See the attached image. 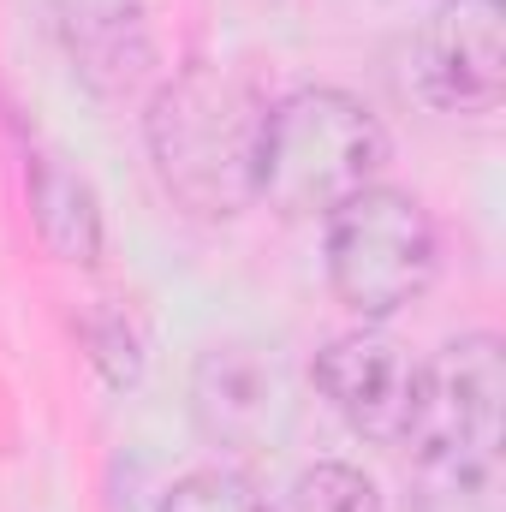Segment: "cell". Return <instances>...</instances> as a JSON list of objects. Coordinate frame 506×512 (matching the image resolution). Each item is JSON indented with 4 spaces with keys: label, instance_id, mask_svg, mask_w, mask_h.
<instances>
[{
    "label": "cell",
    "instance_id": "6da1fadb",
    "mask_svg": "<svg viewBox=\"0 0 506 512\" xmlns=\"http://www.w3.org/2000/svg\"><path fill=\"white\" fill-rule=\"evenodd\" d=\"M268 102L227 66L173 72L143 114V143L161 191L197 221H233L256 209V155Z\"/></svg>",
    "mask_w": 506,
    "mask_h": 512
},
{
    "label": "cell",
    "instance_id": "7a4b0ae2",
    "mask_svg": "<svg viewBox=\"0 0 506 512\" xmlns=\"http://www.w3.org/2000/svg\"><path fill=\"white\" fill-rule=\"evenodd\" d=\"M387 131L352 90L310 84L268 108L256 155V203L286 221H328L340 203L381 185Z\"/></svg>",
    "mask_w": 506,
    "mask_h": 512
},
{
    "label": "cell",
    "instance_id": "3957f363",
    "mask_svg": "<svg viewBox=\"0 0 506 512\" xmlns=\"http://www.w3.org/2000/svg\"><path fill=\"white\" fill-rule=\"evenodd\" d=\"M322 256L334 298L364 322H387L435 286L441 233L411 191L370 185L322 221Z\"/></svg>",
    "mask_w": 506,
    "mask_h": 512
},
{
    "label": "cell",
    "instance_id": "277c9868",
    "mask_svg": "<svg viewBox=\"0 0 506 512\" xmlns=\"http://www.w3.org/2000/svg\"><path fill=\"white\" fill-rule=\"evenodd\" d=\"M316 393L358 441L411 447L423 417V358L381 328H352L316 352Z\"/></svg>",
    "mask_w": 506,
    "mask_h": 512
},
{
    "label": "cell",
    "instance_id": "5b68a950",
    "mask_svg": "<svg viewBox=\"0 0 506 512\" xmlns=\"http://www.w3.org/2000/svg\"><path fill=\"white\" fill-rule=\"evenodd\" d=\"M191 423L209 447L256 459L292 429V382L280 358L256 340H221L191 364Z\"/></svg>",
    "mask_w": 506,
    "mask_h": 512
},
{
    "label": "cell",
    "instance_id": "8992f818",
    "mask_svg": "<svg viewBox=\"0 0 506 512\" xmlns=\"http://www.w3.org/2000/svg\"><path fill=\"white\" fill-rule=\"evenodd\" d=\"M429 108L483 120L506 102V0H435L411 42Z\"/></svg>",
    "mask_w": 506,
    "mask_h": 512
},
{
    "label": "cell",
    "instance_id": "52a82bcc",
    "mask_svg": "<svg viewBox=\"0 0 506 512\" xmlns=\"http://www.w3.org/2000/svg\"><path fill=\"white\" fill-rule=\"evenodd\" d=\"M417 453H495L506 447V346L501 334H459L423 364Z\"/></svg>",
    "mask_w": 506,
    "mask_h": 512
},
{
    "label": "cell",
    "instance_id": "ba28073f",
    "mask_svg": "<svg viewBox=\"0 0 506 512\" xmlns=\"http://www.w3.org/2000/svg\"><path fill=\"white\" fill-rule=\"evenodd\" d=\"M30 221H36L42 245L60 256V262H96L102 256V209H96V191L60 155H36L30 161Z\"/></svg>",
    "mask_w": 506,
    "mask_h": 512
},
{
    "label": "cell",
    "instance_id": "9c48e42d",
    "mask_svg": "<svg viewBox=\"0 0 506 512\" xmlns=\"http://www.w3.org/2000/svg\"><path fill=\"white\" fill-rule=\"evenodd\" d=\"M417 512H501V459L417 453Z\"/></svg>",
    "mask_w": 506,
    "mask_h": 512
},
{
    "label": "cell",
    "instance_id": "30bf717a",
    "mask_svg": "<svg viewBox=\"0 0 506 512\" xmlns=\"http://www.w3.org/2000/svg\"><path fill=\"white\" fill-rule=\"evenodd\" d=\"M268 512H381V495L358 465L316 459V465H304V471L274 495Z\"/></svg>",
    "mask_w": 506,
    "mask_h": 512
},
{
    "label": "cell",
    "instance_id": "8fae6325",
    "mask_svg": "<svg viewBox=\"0 0 506 512\" xmlns=\"http://www.w3.org/2000/svg\"><path fill=\"white\" fill-rule=\"evenodd\" d=\"M18 6H24L48 36L72 42V48H96V42L131 30L149 0H18Z\"/></svg>",
    "mask_w": 506,
    "mask_h": 512
},
{
    "label": "cell",
    "instance_id": "7c38bea8",
    "mask_svg": "<svg viewBox=\"0 0 506 512\" xmlns=\"http://www.w3.org/2000/svg\"><path fill=\"white\" fill-rule=\"evenodd\" d=\"M155 512H268V501L256 495L251 477H239V471H227V465H209V471L179 477V483L161 495Z\"/></svg>",
    "mask_w": 506,
    "mask_h": 512
}]
</instances>
